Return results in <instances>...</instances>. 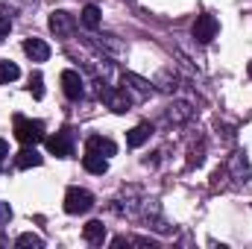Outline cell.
Instances as JSON below:
<instances>
[{
	"instance_id": "obj_1",
	"label": "cell",
	"mask_w": 252,
	"mask_h": 249,
	"mask_svg": "<svg viewBox=\"0 0 252 249\" xmlns=\"http://www.w3.org/2000/svg\"><path fill=\"white\" fill-rule=\"evenodd\" d=\"M15 138L24 147H35L44 141V124L41 121H30L24 115H15Z\"/></svg>"
},
{
	"instance_id": "obj_2",
	"label": "cell",
	"mask_w": 252,
	"mask_h": 249,
	"mask_svg": "<svg viewBox=\"0 0 252 249\" xmlns=\"http://www.w3.org/2000/svg\"><path fill=\"white\" fill-rule=\"evenodd\" d=\"M100 100H103L115 115H126V112L135 106L132 94L126 91L124 85H121V88H115V85H100Z\"/></svg>"
},
{
	"instance_id": "obj_3",
	"label": "cell",
	"mask_w": 252,
	"mask_h": 249,
	"mask_svg": "<svg viewBox=\"0 0 252 249\" xmlns=\"http://www.w3.org/2000/svg\"><path fill=\"white\" fill-rule=\"evenodd\" d=\"M94 208V196H91V190H85V187H67V193H64V211L67 214H88Z\"/></svg>"
},
{
	"instance_id": "obj_4",
	"label": "cell",
	"mask_w": 252,
	"mask_h": 249,
	"mask_svg": "<svg viewBox=\"0 0 252 249\" xmlns=\"http://www.w3.org/2000/svg\"><path fill=\"white\" fill-rule=\"evenodd\" d=\"M217 32H220V21L214 18V15H199L196 21H193V41H199V44H211L214 38H217Z\"/></svg>"
},
{
	"instance_id": "obj_5",
	"label": "cell",
	"mask_w": 252,
	"mask_h": 249,
	"mask_svg": "<svg viewBox=\"0 0 252 249\" xmlns=\"http://www.w3.org/2000/svg\"><path fill=\"white\" fill-rule=\"evenodd\" d=\"M50 30H53L56 38H70L76 32V18L70 12H64V9H56L50 15Z\"/></svg>"
},
{
	"instance_id": "obj_6",
	"label": "cell",
	"mask_w": 252,
	"mask_h": 249,
	"mask_svg": "<svg viewBox=\"0 0 252 249\" xmlns=\"http://www.w3.org/2000/svg\"><path fill=\"white\" fill-rule=\"evenodd\" d=\"M47 150L53 156H59V158H70L73 156V132L70 129H62V132L50 135L47 138Z\"/></svg>"
},
{
	"instance_id": "obj_7",
	"label": "cell",
	"mask_w": 252,
	"mask_h": 249,
	"mask_svg": "<svg viewBox=\"0 0 252 249\" xmlns=\"http://www.w3.org/2000/svg\"><path fill=\"white\" fill-rule=\"evenodd\" d=\"M190 118H193V106L185 103V100H173L167 106V112H164V124L167 126H182V124H188Z\"/></svg>"
},
{
	"instance_id": "obj_8",
	"label": "cell",
	"mask_w": 252,
	"mask_h": 249,
	"mask_svg": "<svg viewBox=\"0 0 252 249\" xmlns=\"http://www.w3.org/2000/svg\"><path fill=\"white\" fill-rule=\"evenodd\" d=\"M62 91L67 100H82L85 97V79L76 73V70H62Z\"/></svg>"
},
{
	"instance_id": "obj_9",
	"label": "cell",
	"mask_w": 252,
	"mask_h": 249,
	"mask_svg": "<svg viewBox=\"0 0 252 249\" xmlns=\"http://www.w3.org/2000/svg\"><path fill=\"white\" fill-rule=\"evenodd\" d=\"M124 88L129 91V94H132V100H135V103L153 94V85H150L147 79H141V76H135V73H124Z\"/></svg>"
},
{
	"instance_id": "obj_10",
	"label": "cell",
	"mask_w": 252,
	"mask_h": 249,
	"mask_svg": "<svg viewBox=\"0 0 252 249\" xmlns=\"http://www.w3.org/2000/svg\"><path fill=\"white\" fill-rule=\"evenodd\" d=\"M85 150L88 153H97V156H115L118 153V144L112 141V138H103V135H88V141H85Z\"/></svg>"
},
{
	"instance_id": "obj_11",
	"label": "cell",
	"mask_w": 252,
	"mask_h": 249,
	"mask_svg": "<svg viewBox=\"0 0 252 249\" xmlns=\"http://www.w3.org/2000/svg\"><path fill=\"white\" fill-rule=\"evenodd\" d=\"M229 173L232 179L241 185V182H250V161H247V153H235L229 158Z\"/></svg>"
},
{
	"instance_id": "obj_12",
	"label": "cell",
	"mask_w": 252,
	"mask_h": 249,
	"mask_svg": "<svg viewBox=\"0 0 252 249\" xmlns=\"http://www.w3.org/2000/svg\"><path fill=\"white\" fill-rule=\"evenodd\" d=\"M24 53H27L32 62H47V59H50V44L41 41V38H27V41H24Z\"/></svg>"
},
{
	"instance_id": "obj_13",
	"label": "cell",
	"mask_w": 252,
	"mask_h": 249,
	"mask_svg": "<svg viewBox=\"0 0 252 249\" xmlns=\"http://www.w3.org/2000/svg\"><path fill=\"white\" fill-rule=\"evenodd\" d=\"M41 153L35 150V147H27V150H21L18 156H15V167L18 170H30V167H41Z\"/></svg>"
},
{
	"instance_id": "obj_14",
	"label": "cell",
	"mask_w": 252,
	"mask_h": 249,
	"mask_svg": "<svg viewBox=\"0 0 252 249\" xmlns=\"http://www.w3.org/2000/svg\"><path fill=\"white\" fill-rule=\"evenodd\" d=\"M82 238H85L91 247H100V244L106 241V226H103V220H88L85 229H82Z\"/></svg>"
},
{
	"instance_id": "obj_15",
	"label": "cell",
	"mask_w": 252,
	"mask_h": 249,
	"mask_svg": "<svg viewBox=\"0 0 252 249\" xmlns=\"http://www.w3.org/2000/svg\"><path fill=\"white\" fill-rule=\"evenodd\" d=\"M150 135H153V124H138V126H132L129 129V135H126V144L135 150V147H141V144H147L150 141Z\"/></svg>"
},
{
	"instance_id": "obj_16",
	"label": "cell",
	"mask_w": 252,
	"mask_h": 249,
	"mask_svg": "<svg viewBox=\"0 0 252 249\" xmlns=\"http://www.w3.org/2000/svg\"><path fill=\"white\" fill-rule=\"evenodd\" d=\"M82 167H85L88 173H94V176H103V173L109 170V158H106V156H97V153H85Z\"/></svg>"
},
{
	"instance_id": "obj_17",
	"label": "cell",
	"mask_w": 252,
	"mask_h": 249,
	"mask_svg": "<svg viewBox=\"0 0 252 249\" xmlns=\"http://www.w3.org/2000/svg\"><path fill=\"white\" fill-rule=\"evenodd\" d=\"M82 27L85 30H100V6H94V3H88L85 9H82Z\"/></svg>"
},
{
	"instance_id": "obj_18",
	"label": "cell",
	"mask_w": 252,
	"mask_h": 249,
	"mask_svg": "<svg viewBox=\"0 0 252 249\" xmlns=\"http://www.w3.org/2000/svg\"><path fill=\"white\" fill-rule=\"evenodd\" d=\"M21 76V67L15 62H6V59H0V85H9V82H15Z\"/></svg>"
},
{
	"instance_id": "obj_19",
	"label": "cell",
	"mask_w": 252,
	"mask_h": 249,
	"mask_svg": "<svg viewBox=\"0 0 252 249\" xmlns=\"http://www.w3.org/2000/svg\"><path fill=\"white\" fill-rule=\"evenodd\" d=\"M15 247H35V249H41L44 247V241H41V238H38V235H32V232H24V235H18V238H15Z\"/></svg>"
},
{
	"instance_id": "obj_20",
	"label": "cell",
	"mask_w": 252,
	"mask_h": 249,
	"mask_svg": "<svg viewBox=\"0 0 252 249\" xmlns=\"http://www.w3.org/2000/svg\"><path fill=\"white\" fill-rule=\"evenodd\" d=\"M30 91H32L35 100L44 97V76H41V73H32V76H30Z\"/></svg>"
},
{
	"instance_id": "obj_21",
	"label": "cell",
	"mask_w": 252,
	"mask_h": 249,
	"mask_svg": "<svg viewBox=\"0 0 252 249\" xmlns=\"http://www.w3.org/2000/svg\"><path fill=\"white\" fill-rule=\"evenodd\" d=\"M202 153H205V150H202V147H199V150H193V153H190V158H188V164H190V167H199V164H202V161H205V156H202Z\"/></svg>"
},
{
	"instance_id": "obj_22",
	"label": "cell",
	"mask_w": 252,
	"mask_h": 249,
	"mask_svg": "<svg viewBox=\"0 0 252 249\" xmlns=\"http://www.w3.org/2000/svg\"><path fill=\"white\" fill-rule=\"evenodd\" d=\"M9 30H12V21H9V15L0 12V41H3V35H9Z\"/></svg>"
},
{
	"instance_id": "obj_23",
	"label": "cell",
	"mask_w": 252,
	"mask_h": 249,
	"mask_svg": "<svg viewBox=\"0 0 252 249\" xmlns=\"http://www.w3.org/2000/svg\"><path fill=\"white\" fill-rule=\"evenodd\" d=\"M12 220V208L6 205V202H0V229H3V223H9Z\"/></svg>"
},
{
	"instance_id": "obj_24",
	"label": "cell",
	"mask_w": 252,
	"mask_h": 249,
	"mask_svg": "<svg viewBox=\"0 0 252 249\" xmlns=\"http://www.w3.org/2000/svg\"><path fill=\"white\" fill-rule=\"evenodd\" d=\"M6 156H9V144H6V141H3V138H0V161H3V158H6Z\"/></svg>"
},
{
	"instance_id": "obj_25",
	"label": "cell",
	"mask_w": 252,
	"mask_h": 249,
	"mask_svg": "<svg viewBox=\"0 0 252 249\" xmlns=\"http://www.w3.org/2000/svg\"><path fill=\"white\" fill-rule=\"evenodd\" d=\"M247 73H250V79H252V62H250V64H247Z\"/></svg>"
},
{
	"instance_id": "obj_26",
	"label": "cell",
	"mask_w": 252,
	"mask_h": 249,
	"mask_svg": "<svg viewBox=\"0 0 252 249\" xmlns=\"http://www.w3.org/2000/svg\"><path fill=\"white\" fill-rule=\"evenodd\" d=\"M0 247H6V241H3V235H0Z\"/></svg>"
}]
</instances>
